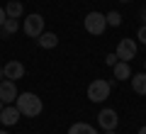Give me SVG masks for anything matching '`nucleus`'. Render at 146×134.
Instances as JSON below:
<instances>
[{"label": "nucleus", "mask_w": 146, "mask_h": 134, "mask_svg": "<svg viewBox=\"0 0 146 134\" xmlns=\"http://www.w3.org/2000/svg\"><path fill=\"white\" fill-rule=\"evenodd\" d=\"M0 134H7V132H5V127H3V129H0Z\"/></svg>", "instance_id": "nucleus-23"}, {"label": "nucleus", "mask_w": 146, "mask_h": 134, "mask_svg": "<svg viewBox=\"0 0 146 134\" xmlns=\"http://www.w3.org/2000/svg\"><path fill=\"white\" fill-rule=\"evenodd\" d=\"M112 93V83L105 81V78H95L88 85V100L90 103H105Z\"/></svg>", "instance_id": "nucleus-2"}, {"label": "nucleus", "mask_w": 146, "mask_h": 134, "mask_svg": "<svg viewBox=\"0 0 146 134\" xmlns=\"http://www.w3.org/2000/svg\"><path fill=\"white\" fill-rule=\"evenodd\" d=\"M115 54H117L119 61H131V59L136 56V41H134V39H119Z\"/></svg>", "instance_id": "nucleus-6"}, {"label": "nucleus", "mask_w": 146, "mask_h": 134, "mask_svg": "<svg viewBox=\"0 0 146 134\" xmlns=\"http://www.w3.org/2000/svg\"><path fill=\"white\" fill-rule=\"evenodd\" d=\"M117 61H119V59H117V54H107V56H105V63H107V66H110V68L115 66V63H117Z\"/></svg>", "instance_id": "nucleus-17"}, {"label": "nucleus", "mask_w": 146, "mask_h": 134, "mask_svg": "<svg viewBox=\"0 0 146 134\" xmlns=\"http://www.w3.org/2000/svg\"><path fill=\"white\" fill-rule=\"evenodd\" d=\"M22 12H25V7H22L20 0H10V3L5 5V15H7V17H12V20H20Z\"/></svg>", "instance_id": "nucleus-13"}, {"label": "nucleus", "mask_w": 146, "mask_h": 134, "mask_svg": "<svg viewBox=\"0 0 146 134\" xmlns=\"http://www.w3.org/2000/svg\"><path fill=\"white\" fill-rule=\"evenodd\" d=\"M139 134H146V124H144V127H141V129H139Z\"/></svg>", "instance_id": "nucleus-21"}, {"label": "nucleus", "mask_w": 146, "mask_h": 134, "mask_svg": "<svg viewBox=\"0 0 146 134\" xmlns=\"http://www.w3.org/2000/svg\"><path fill=\"white\" fill-rule=\"evenodd\" d=\"M68 134H98V129L88 122H76V124H71Z\"/></svg>", "instance_id": "nucleus-14"}, {"label": "nucleus", "mask_w": 146, "mask_h": 134, "mask_svg": "<svg viewBox=\"0 0 146 134\" xmlns=\"http://www.w3.org/2000/svg\"><path fill=\"white\" fill-rule=\"evenodd\" d=\"M42 32H44V17L39 15V12H32V15L25 17V34H27V37L36 39Z\"/></svg>", "instance_id": "nucleus-4"}, {"label": "nucleus", "mask_w": 146, "mask_h": 134, "mask_svg": "<svg viewBox=\"0 0 146 134\" xmlns=\"http://www.w3.org/2000/svg\"><path fill=\"white\" fill-rule=\"evenodd\" d=\"M0 100L3 105H10L17 100V85L15 81H0Z\"/></svg>", "instance_id": "nucleus-8"}, {"label": "nucleus", "mask_w": 146, "mask_h": 134, "mask_svg": "<svg viewBox=\"0 0 146 134\" xmlns=\"http://www.w3.org/2000/svg\"><path fill=\"white\" fill-rule=\"evenodd\" d=\"M98 124L105 129V132H110V129H115L117 124H119V117H117V112L112 107H105L98 112Z\"/></svg>", "instance_id": "nucleus-5"}, {"label": "nucleus", "mask_w": 146, "mask_h": 134, "mask_svg": "<svg viewBox=\"0 0 146 134\" xmlns=\"http://www.w3.org/2000/svg\"><path fill=\"white\" fill-rule=\"evenodd\" d=\"M36 39H39V47H42V49H54L58 44V37L54 34V32H42Z\"/></svg>", "instance_id": "nucleus-12"}, {"label": "nucleus", "mask_w": 146, "mask_h": 134, "mask_svg": "<svg viewBox=\"0 0 146 134\" xmlns=\"http://www.w3.org/2000/svg\"><path fill=\"white\" fill-rule=\"evenodd\" d=\"M105 134H115V129H110V132H105Z\"/></svg>", "instance_id": "nucleus-24"}, {"label": "nucleus", "mask_w": 146, "mask_h": 134, "mask_svg": "<svg viewBox=\"0 0 146 134\" xmlns=\"http://www.w3.org/2000/svg\"><path fill=\"white\" fill-rule=\"evenodd\" d=\"M0 110H3V100H0Z\"/></svg>", "instance_id": "nucleus-25"}, {"label": "nucleus", "mask_w": 146, "mask_h": 134, "mask_svg": "<svg viewBox=\"0 0 146 134\" xmlns=\"http://www.w3.org/2000/svg\"><path fill=\"white\" fill-rule=\"evenodd\" d=\"M17 119H20V110L15 105H5V107L0 110V122H3V127H12V124H17Z\"/></svg>", "instance_id": "nucleus-9"}, {"label": "nucleus", "mask_w": 146, "mask_h": 134, "mask_svg": "<svg viewBox=\"0 0 146 134\" xmlns=\"http://www.w3.org/2000/svg\"><path fill=\"white\" fill-rule=\"evenodd\" d=\"M3 78H7V81H20V78H25V63L22 61H7L5 68H3Z\"/></svg>", "instance_id": "nucleus-7"}, {"label": "nucleus", "mask_w": 146, "mask_h": 134, "mask_svg": "<svg viewBox=\"0 0 146 134\" xmlns=\"http://www.w3.org/2000/svg\"><path fill=\"white\" fill-rule=\"evenodd\" d=\"M0 81H3V66H0Z\"/></svg>", "instance_id": "nucleus-22"}, {"label": "nucleus", "mask_w": 146, "mask_h": 134, "mask_svg": "<svg viewBox=\"0 0 146 134\" xmlns=\"http://www.w3.org/2000/svg\"><path fill=\"white\" fill-rule=\"evenodd\" d=\"M105 20H107V27H119L122 25V17H119V12H107V15H105Z\"/></svg>", "instance_id": "nucleus-16"}, {"label": "nucleus", "mask_w": 146, "mask_h": 134, "mask_svg": "<svg viewBox=\"0 0 146 134\" xmlns=\"http://www.w3.org/2000/svg\"><path fill=\"white\" fill-rule=\"evenodd\" d=\"M144 71H146V63H144Z\"/></svg>", "instance_id": "nucleus-27"}, {"label": "nucleus", "mask_w": 146, "mask_h": 134, "mask_svg": "<svg viewBox=\"0 0 146 134\" xmlns=\"http://www.w3.org/2000/svg\"><path fill=\"white\" fill-rule=\"evenodd\" d=\"M83 25H85V32H88V34H95V37L107 29V20H105L102 12H88L85 20H83Z\"/></svg>", "instance_id": "nucleus-3"}, {"label": "nucleus", "mask_w": 146, "mask_h": 134, "mask_svg": "<svg viewBox=\"0 0 146 134\" xmlns=\"http://www.w3.org/2000/svg\"><path fill=\"white\" fill-rule=\"evenodd\" d=\"M119 3H129V0H119Z\"/></svg>", "instance_id": "nucleus-26"}, {"label": "nucleus", "mask_w": 146, "mask_h": 134, "mask_svg": "<svg viewBox=\"0 0 146 134\" xmlns=\"http://www.w3.org/2000/svg\"><path fill=\"white\" fill-rule=\"evenodd\" d=\"M141 20H144V25H146V10H141Z\"/></svg>", "instance_id": "nucleus-20"}, {"label": "nucleus", "mask_w": 146, "mask_h": 134, "mask_svg": "<svg viewBox=\"0 0 146 134\" xmlns=\"http://www.w3.org/2000/svg\"><path fill=\"white\" fill-rule=\"evenodd\" d=\"M112 71H115V78H117V81H127V78H131L129 61H117L115 66H112Z\"/></svg>", "instance_id": "nucleus-11"}, {"label": "nucleus", "mask_w": 146, "mask_h": 134, "mask_svg": "<svg viewBox=\"0 0 146 134\" xmlns=\"http://www.w3.org/2000/svg\"><path fill=\"white\" fill-rule=\"evenodd\" d=\"M7 20V15H5V7H0V27H3V22Z\"/></svg>", "instance_id": "nucleus-19"}, {"label": "nucleus", "mask_w": 146, "mask_h": 134, "mask_svg": "<svg viewBox=\"0 0 146 134\" xmlns=\"http://www.w3.org/2000/svg\"><path fill=\"white\" fill-rule=\"evenodd\" d=\"M131 88H134V93L139 95H146V71L144 73H131Z\"/></svg>", "instance_id": "nucleus-10"}, {"label": "nucleus", "mask_w": 146, "mask_h": 134, "mask_svg": "<svg viewBox=\"0 0 146 134\" xmlns=\"http://www.w3.org/2000/svg\"><path fill=\"white\" fill-rule=\"evenodd\" d=\"M17 29H20V25H17V20H12V17H7V20L3 22V29H0V37H7V34H15Z\"/></svg>", "instance_id": "nucleus-15"}, {"label": "nucleus", "mask_w": 146, "mask_h": 134, "mask_svg": "<svg viewBox=\"0 0 146 134\" xmlns=\"http://www.w3.org/2000/svg\"><path fill=\"white\" fill-rule=\"evenodd\" d=\"M136 39H141V44H146V25L139 27V32H136Z\"/></svg>", "instance_id": "nucleus-18"}, {"label": "nucleus", "mask_w": 146, "mask_h": 134, "mask_svg": "<svg viewBox=\"0 0 146 134\" xmlns=\"http://www.w3.org/2000/svg\"><path fill=\"white\" fill-rule=\"evenodd\" d=\"M15 107L20 110V115H25V117H39L42 110H44V103H42V98L34 95V93H17Z\"/></svg>", "instance_id": "nucleus-1"}]
</instances>
